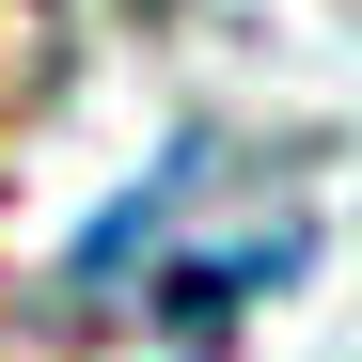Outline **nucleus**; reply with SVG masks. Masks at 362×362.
<instances>
[{"instance_id":"f257e3e1","label":"nucleus","mask_w":362,"mask_h":362,"mask_svg":"<svg viewBox=\"0 0 362 362\" xmlns=\"http://www.w3.org/2000/svg\"><path fill=\"white\" fill-rule=\"evenodd\" d=\"M284 268H299V236H252V252H189V268H158V331H173V346H221Z\"/></svg>"}]
</instances>
